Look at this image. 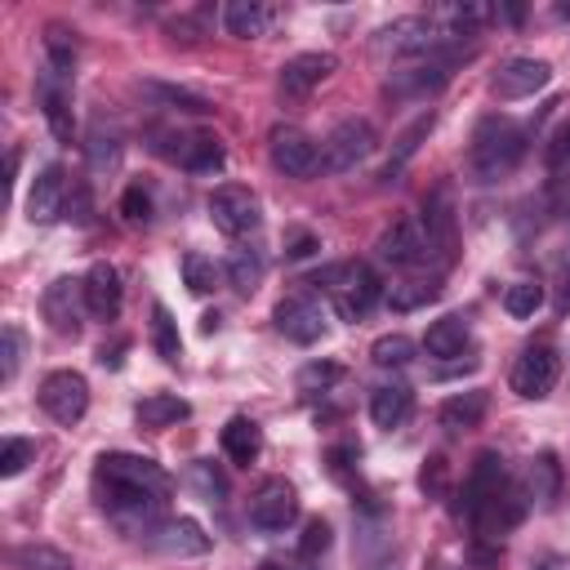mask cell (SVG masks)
Returning a JSON list of instances; mask_svg holds the SVG:
<instances>
[{"instance_id": "obj_26", "label": "cell", "mask_w": 570, "mask_h": 570, "mask_svg": "<svg viewBox=\"0 0 570 570\" xmlns=\"http://www.w3.org/2000/svg\"><path fill=\"white\" fill-rule=\"evenodd\" d=\"M218 445H223V454H227L232 463L249 468V463L263 454V432H258V423H254V419L232 414V419L223 423V432H218Z\"/></svg>"}, {"instance_id": "obj_41", "label": "cell", "mask_w": 570, "mask_h": 570, "mask_svg": "<svg viewBox=\"0 0 570 570\" xmlns=\"http://www.w3.org/2000/svg\"><path fill=\"white\" fill-rule=\"evenodd\" d=\"M187 476H191V485H196V494H200L205 503H223V499H227V476H223L209 459H196Z\"/></svg>"}, {"instance_id": "obj_48", "label": "cell", "mask_w": 570, "mask_h": 570, "mask_svg": "<svg viewBox=\"0 0 570 570\" xmlns=\"http://www.w3.org/2000/svg\"><path fill=\"white\" fill-rule=\"evenodd\" d=\"M419 485H423V494H428V499H445V485H450V463H445L441 454H432V459L423 463V472H419Z\"/></svg>"}, {"instance_id": "obj_35", "label": "cell", "mask_w": 570, "mask_h": 570, "mask_svg": "<svg viewBox=\"0 0 570 570\" xmlns=\"http://www.w3.org/2000/svg\"><path fill=\"white\" fill-rule=\"evenodd\" d=\"M151 347H156V356H160L165 365H174V361L183 356L178 321L169 316V307H165V303H156V307H151Z\"/></svg>"}, {"instance_id": "obj_14", "label": "cell", "mask_w": 570, "mask_h": 570, "mask_svg": "<svg viewBox=\"0 0 570 570\" xmlns=\"http://www.w3.org/2000/svg\"><path fill=\"white\" fill-rule=\"evenodd\" d=\"M338 71V58L334 53H294L289 62H281V76H276V89H281V98H289V102H298V98H307L321 80H330Z\"/></svg>"}, {"instance_id": "obj_43", "label": "cell", "mask_w": 570, "mask_h": 570, "mask_svg": "<svg viewBox=\"0 0 570 570\" xmlns=\"http://www.w3.org/2000/svg\"><path fill=\"white\" fill-rule=\"evenodd\" d=\"M338 379H343V365L338 361H307L298 370V392H330Z\"/></svg>"}, {"instance_id": "obj_34", "label": "cell", "mask_w": 570, "mask_h": 570, "mask_svg": "<svg viewBox=\"0 0 570 570\" xmlns=\"http://www.w3.org/2000/svg\"><path fill=\"white\" fill-rule=\"evenodd\" d=\"M45 53H49V71L71 80V67H76V31L67 22H49L45 27Z\"/></svg>"}, {"instance_id": "obj_30", "label": "cell", "mask_w": 570, "mask_h": 570, "mask_svg": "<svg viewBox=\"0 0 570 570\" xmlns=\"http://www.w3.org/2000/svg\"><path fill=\"white\" fill-rule=\"evenodd\" d=\"M485 410H490V396H485L481 387L459 392V396H450V401L441 405V428H445V432H472V428H481Z\"/></svg>"}, {"instance_id": "obj_39", "label": "cell", "mask_w": 570, "mask_h": 570, "mask_svg": "<svg viewBox=\"0 0 570 570\" xmlns=\"http://www.w3.org/2000/svg\"><path fill=\"white\" fill-rule=\"evenodd\" d=\"M539 307H543V285L539 281H517V285L503 289V312L512 321H530Z\"/></svg>"}, {"instance_id": "obj_32", "label": "cell", "mask_w": 570, "mask_h": 570, "mask_svg": "<svg viewBox=\"0 0 570 570\" xmlns=\"http://www.w3.org/2000/svg\"><path fill=\"white\" fill-rule=\"evenodd\" d=\"M432 134V111H423V116H414L401 134H396V147H392V156H387V165L379 169V183H392L401 169H405V160L419 151V142Z\"/></svg>"}, {"instance_id": "obj_37", "label": "cell", "mask_w": 570, "mask_h": 570, "mask_svg": "<svg viewBox=\"0 0 570 570\" xmlns=\"http://www.w3.org/2000/svg\"><path fill=\"white\" fill-rule=\"evenodd\" d=\"M383 298H387L396 312H414V307H428V303L441 298V281H401V285H392Z\"/></svg>"}, {"instance_id": "obj_50", "label": "cell", "mask_w": 570, "mask_h": 570, "mask_svg": "<svg viewBox=\"0 0 570 570\" xmlns=\"http://www.w3.org/2000/svg\"><path fill=\"white\" fill-rule=\"evenodd\" d=\"M258 570H316V566H307L303 557H267L258 561Z\"/></svg>"}, {"instance_id": "obj_27", "label": "cell", "mask_w": 570, "mask_h": 570, "mask_svg": "<svg viewBox=\"0 0 570 570\" xmlns=\"http://www.w3.org/2000/svg\"><path fill=\"white\" fill-rule=\"evenodd\" d=\"M410 410H414V392H410L405 383H383V387L370 392V419H374V428H383V432L401 428V423L410 419Z\"/></svg>"}, {"instance_id": "obj_33", "label": "cell", "mask_w": 570, "mask_h": 570, "mask_svg": "<svg viewBox=\"0 0 570 570\" xmlns=\"http://www.w3.org/2000/svg\"><path fill=\"white\" fill-rule=\"evenodd\" d=\"M138 423L142 428H174L178 419H187L191 414V405L183 401V396H174V392H151V396H142L138 401Z\"/></svg>"}, {"instance_id": "obj_13", "label": "cell", "mask_w": 570, "mask_h": 570, "mask_svg": "<svg viewBox=\"0 0 570 570\" xmlns=\"http://www.w3.org/2000/svg\"><path fill=\"white\" fill-rule=\"evenodd\" d=\"M267 156H272V165L285 178H312V174H321V147L303 129H294V125H276L272 129Z\"/></svg>"}, {"instance_id": "obj_2", "label": "cell", "mask_w": 570, "mask_h": 570, "mask_svg": "<svg viewBox=\"0 0 570 570\" xmlns=\"http://www.w3.org/2000/svg\"><path fill=\"white\" fill-rule=\"evenodd\" d=\"M472 53H476V45H450V40H445V45L419 53V58H405V62L392 67L387 94H392V98H432V94H441V89L450 85L454 67H459L463 58H472Z\"/></svg>"}, {"instance_id": "obj_55", "label": "cell", "mask_w": 570, "mask_h": 570, "mask_svg": "<svg viewBox=\"0 0 570 570\" xmlns=\"http://www.w3.org/2000/svg\"><path fill=\"white\" fill-rule=\"evenodd\" d=\"M561 18H570V4H561Z\"/></svg>"}, {"instance_id": "obj_8", "label": "cell", "mask_w": 570, "mask_h": 570, "mask_svg": "<svg viewBox=\"0 0 570 570\" xmlns=\"http://www.w3.org/2000/svg\"><path fill=\"white\" fill-rule=\"evenodd\" d=\"M436 45H445V40H441V31H436L432 13H410V18H396V22L379 27V36H374V53H383V58L392 53L396 62L419 58V53H428V49H436Z\"/></svg>"}, {"instance_id": "obj_53", "label": "cell", "mask_w": 570, "mask_h": 570, "mask_svg": "<svg viewBox=\"0 0 570 570\" xmlns=\"http://www.w3.org/2000/svg\"><path fill=\"white\" fill-rule=\"evenodd\" d=\"M312 249H316V240L303 232V236H294V240H289V249H285V254H289V258H307Z\"/></svg>"}, {"instance_id": "obj_29", "label": "cell", "mask_w": 570, "mask_h": 570, "mask_svg": "<svg viewBox=\"0 0 570 570\" xmlns=\"http://www.w3.org/2000/svg\"><path fill=\"white\" fill-rule=\"evenodd\" d=\"M468 321L459 316V312H450V316H441V321H432L428 325V334H423V347H428V356H436V361H450V356H459L463 347H468Z\"/></svg>"}, {"instance_id": "obj_15", "label": "cell", "mask_w": 570, "mask_h": 570, "mask_svg": "<svg viewBox=\"0 0 570 570\" xmlns=\"http://www.w3.org/2000/svg\"><path fill=\"white\" fill-rule=\"evenodd\" d=\"M552 80V67L543 58H508L494 80H490V94L499 102H517V98H534L543 85Z\"/></svg>"}, {"instance_id": "obj_17", "label": "cell", "mask_w": 570, "mask_h": 570, "mask_svg": "<svg viewBox=\"0 0 570 570\" xmlns=\"http://www.w3.org/2000/svg\"><path fill=\"white\" fill-rule=\"evenodd\" d=\"M508 481H512V476H508V468H503V454H499V450H481V454L472 459L468 481H463V512L476 517L485 503L499 499V490H503Z\"/></svg>"}, {"instance_id": "obj_28", "label": "cell", "mask_w": 570, "mask_h": 570, "mask_svg": "<svg viewBox=\"0 0 570 570\" xmlns=\"http://www.w3.org/2000/svg\"><path fill=\"white\" fill-rule=\"evenodd\" d=\"M120 151H125V138L116 125H107L102 116H94L89 125V138H85V156H89V169L94 174H111L120 165Z\"/></svg>"}, {"instance_id": "obj_38", "label": "cell", "mask_w": 570, "mask_h": 570, "mask_svg": "<svg viewBox=\"0 0 570 570\" xmlns=\"http://www.w3.org/2000/svg\"><path fill=\"white\" fill-rule=\"evenodd\" d=\"M227 281H232V289L254 294L258 281H263V258H258L254 249H232V254H227Z\"/></svg>"}, {"instance_id": "obj_4", "label": "cell", "mask_w": 570, "mask_h": 570, "mask_svg": "<svg viewBox=\"0 0 570 570\" xmlns=\"http://www.w3.org/2000/svg\"><path fill=\"white\" fill-rule=\"evenodd\" d=\"M419 227H423V240H428V258L436 267H450L459 258V214H454V191L450 183L432 187L423 196V209H419Z\"/></svg>"}, {"instance_id": "obj_23", "label": "cell", "mask_w": 570, "mask_h": 570, "mask_svg": "<svg viewBox=\"0 0 570 570\" xmlns=\"http://www.w3.org/2000/svg\"><path fill=\"white\" fill-rule=\"evenodd\" d=\"M120 298H125L120 272H116L111 263H94V267L85 272V303H89V316L116 321V316H120Z\"/></svg>"}, {"instance_id": "obj_9", "label": "cell", "mask_w": 570, "mask_h": 570, "mask_svg": "<svg viewBox=\"0 0 570 570\" xmlns=\"http://www.w3.org/2000/svg\"><path fill=\"white\" fill-rule=\"evenodd\" d=\"M209 218H214V227H218L223 236L236 240V236L258 232L263 209H258V196H254L249 187H240V183H223V187L209 191Z\"/></svg>"}, {"instance_id": "obj_46", "label": "cell", "mask_w": 570, "mask_h": 570, "mask_svg": "<svg viewBox=\"0 0 570 570\" xmlns=\"http://www.w3.org/2000/svg\"><path fill=\"white\" fill-rule=\"evenodd\" d=\"M120 214H125V223H151V191L142 183H129L120 196Z\"/></svg>"}, {"instance_id": "obj_25", "label": "cell", "mask_w": 570, "mask_h": 570, "mask_svg": "<svg viewBox=\"0 0 570 570\" xmlns=\"http://www.w3.org/2000/svg\"><path fill=\"white\" fill-rule=\"evenodd\" d=\"M525 494H530V503L543 508V512L557 508V499H561V463H557L552 450H539V454L530 459V468H525Z\"/></svg>"}, {"instance_id": "obj_20", "label": "cell", "mask_w": 570, "mask_h": 570, "mask_svg": "<svg viewBox=\"0 0 570 570\" xmlns=\"http://www.w3.org/2000/svg\"><path fill=\"white\" fill-rule=\"evenodd\" d=\"M98 476H116V481H134V485H147V490H156V494H169V472L156 463V459H147V454H129V450H111V454H102L98 459Z\"/></svg>"}, {"instance_id": "obj_21", "label": "cell", "mask_w": 570, "mask_h": 570, "mask_svg": "<svg viewBox=\"0 0 570 570\" xmlns=\"http://www.w3.org/2000/svg\"><path fill=\"white\" fill-rule=\"evenodd\" d=\"M147 543L156 548V552H165V557H205L209 552V534L200 530V521H191V517H174V521H160L151 534H147Z\"/></svg>"}, {"instance_id": "obj_7", "label": "cell", "mask_w": 570, "mask_h": 570, "mask_svg": "<svg viewBox=\"0 0 570 570\" xmlns=\"http://www.w3.org/2000/svg\"><path fill=\"white\" fill-rule=\"evenodd\" d=\"M557 379H561V356H557L552 343L521 347V356L512 361V374H508V383L521 401H543L557 387Z\"/></svg>"}, {"instance_id": "obj_5", "label": "cell", "mask_w": 570, "mask_h": 570, "mask_svg": "<svg viewBox=\"0 0 570 570\" xmlns=\"http://www.w3.org/2000/svg\"><path fill=\"white\" fill-rule=\"evenodd\" d=\"M151 138H156V142H151V151H156V156H165V160H174V165H183L187 174H218V169H223V160H227L223 142H218L209 129H191V134L156 129Z\"/></svg>"}, {"instance_id": "obj_52", "label": "cell", "mask_w": 570, "mask_h": 570, "mask_svg": "<svg viewBox=\"0 0 570 570\" xmlns=\"http://www.w3.org/2000/svg\"><path fill=\"white\" fill-rule=\"evenodd\" d=\"M557 312H570V258L561 263V289H557Z\"/></svg>"}, {"instance_id": "obj_18", "label": "cell", "mask_w": 570, "mask_h": 570, "mask_svg": "<svg viewBox=\"0 0 570 570\" xmlns=\"http://www.w3.org/2000/svg\"><path fill=\"white\" fill-rule=\"evenodd\" d=\"M67 200H71L67 169H62V165H45V169L31 178V191H27V218H31V223H53V218L67 214Z\"/></svg>"}, {"instance_id": "obj_49", "label": "cell", "mask_w": 570, "mask_h": 570, "mask_svg": "<svg viewBox=\"0 0 570 570\" xmlns=\"http://www.w3.org/2000/svg\"><path fill=\"white\" fill-rule=\"evenodd\" d=\"M543 160H548V169H552V174H566V169H570V120L548 138Z\"/></svg>"}, {"instance_id": "obj_10", "label": "cell", "mask_w": 570, "mask_h": 570, "mask_svg": "<svg viewBox=\"0 0 570 570\" xmlns=\"http://www.w3.org/2000/svg\"><path fill=\"white\" fill-rule=\"evenodd\" d=\"M40 312H45V321H49L53 334L76 338L80 325H85V312H89V303H85V281H76V276L49 281L45 294H40Z\"/></svg>"}, {"instance_id": "obj_24", "label": "cell", "mask_w": 570, "mask_h": 570, "mask_svg": "<svg viewBox=\"0 0 570 570\" xmlns=\"http://www.w3.org/2000/svg\"><path fill=\"white\" fill-rule=\"evenodd\" d=\"M36 94H40V107H45V120H49L53 138H58V142H71V138H76V116H71L67 80H62V76H53V71H45Z\"/></svg>"}, {"instance_id": "obj_31", "label": "cell", "mask_w": 570, "mask_h": 570, "mask_svg": "<svg viewBox=\"0 0 570 570\" xmlns=\"http://www.w3.org/2000/svg\"><path fill=\"white\" fill-rule=\"evenodd\" d=\"M142 94L156 102V107H174V111H191V116H209L214 111V98L187 89V85H165V80H142Z\"/></svg>"}, {"instance_id": "obj_6", "label": "cell", "mask_w": 570, "mask_h": 570, "mask_svg": "<svg viewBox=\"0 0 570 570\" xmlns=\"http://www.w3.org/2000/svg\"><path fill=\"white\" fill-rule=\"evenodd\" d=\"M374 147H379L374 125L361 120V116H347V120H338V125L330 129V138L321 142V169H325V174H352L361 160L374 156Z\"/></svg>"}, {"instance_id": "obj_47", "label": "cell", "mask_w": 570, "mask_h": 570, "mask_svg": "<svg viewBox=\"0 0 570 570\" xmlns=\"http://www.w3.org/2000/svg\"><path fill=\"white\" fill-rule=\"evenodd\" d=\"M18 361H22V334H18L13 325H4V330H0V379H4V383H13Z\"/></svg>"}, {"instance_id": "obj_3", "label": "cell", "mask_w": 570, "mask_h": 570, "mask_svg": "<svg viewBox=\"0 0 570 570\" xmlns=\"http://www.w3.org/2000/svg\"><path fill=\"white\" fill-rule=\"evenodd\" d=\"M312 285H325V294H330V303L338 307L343 321H365L387 294L370 263H334Z\"/></svg>"}, {"instance_id": "obj_22", "label": "cell", "mask_w": 570, "mask_h": 570, "mask_svg": "<svg viewBox=\"0 0 570 570\" xmlns=\"http://www.w3.org/2000/svg\"><path fill=\"white\" fill-rule=\"evenodd\" d=\"M276 18H281V9L267 0H227L223 4V27H227V36H240V40L267 36L276 27Z\"/></svg>"}, {"instance_id": "obj_36", "label": "cell", "mask_w": 570, "mask_h": 570, "mask_svg": "<svg viewBox=\"0 0 570 570\" xmlns=\"http://www.w3.org/2000/svg\"><path fill=\"white\" fill-rule=\"evenodd\" d=\"M178 272H183V285H187L191 294L218 289V263H214L209 254H200V249H187L183 263H178Z\"/></svg>"}, {"instance_id": "obj_11", "label": "cell", "mask_w": 570, "mask_h": 570, "mask_svg": "<svg viewBox=\"0 0 570 570\" xmlns=\"http://www.w3.org/2000/svg\"><path fill=\"white\" fill-rule=\"evenodd\" d=\"M40 410L53 423H62V428L80 423L85 410H89V383H85V374H76V370L45 374V383H40Z\"/></svg>"}, {"instance_id": "obj_54", "label": "cell", "mask_w": 570, "mask_h": 570, "mask_svg": "<svg viewBox=\"0 0 570 570\" xmlns=\"http://www.w3.org/2000/svg\"><path fill=\"white\" fill-rule=\"evenodd\" d=\"M494 18H508V22H521V18H525V9H521V4H499V9H494Z\"/></svg>"}, {"instance_id": "obj_16", "label": "cell", "mask_w": 570, "mask_h": 570, "mask_svg": "<svg viewBox=\"0 0 570 570\" xmlns=\"http://www.w3.org/2000/svg\"><path fill=\"white\" fill-rule=\"evenodd\" d=\"M272 321H276V330H281L289 343H303V347L325 334V307H321L312 294H289V298H281L276 312H272Z\"/></svg>"}, {"instance_id": "obj_40", "label": "cell", "mask_w": 570, "mask_h": 570, "mask_svg": "<svg viewBox=\"0 0 570 570\" xmlns=\"http://www.w3.org/2000/svg\"><path fill=\"white\" fill-rule=\"evenodd\" d=\"M370 361L383 365V370H401V365L414 361V338H405V334H383V338H374Z\"/></svg>"}, {"instance_id": "obj_12", "label": "cell", "mask_w": 570, "mask_h": 570, "mask_svg": "<svg viewBox=\"0 0 570 570\" xmlns=\"http://www.w3.org/2000/svg\"><path fill=\"white\" fill-rule=\"evenodd\" d=\"M294 517H298V490L285 476H267L249 499V525L263 534H276L294 525Z\"/></svg>"}, {"instance_id": "obj_1", "label": "cell", "mask_w": 570, "mask_h": 570, "mask_svg": "<svg viewBox=\"0 0 570 570\" xmlns=\"http://www.w3.org/2000/svg\"><path fill=\"white\" fill-rule=\"evenodd\" d=\"M525 147H530L525 125H517L508 116H481L472 129V142H468V174L476 183H499L521 165Z\"/></svg>"}, {"instance_id": "obj_42", "label": "cell", "mask_w": 570, "mask_h": 570, "mask_svg": "<svg viewBox=\"0 0 570 570\" xmlns=\"http://www.w3.org/2000/svg\"><path fill=\"white\" fill-rule=\"evenodd\" d=\"M18 570H71V557H62L58 548H45V543H27L13 552Z\"/></svg>"}, {"instance_id": "obj_44", "label": "cell", "mask_w": 570, "mask_h": 570, "mask_svg": "<svg viewBox=\"0 0 570 570\" xmlns=\"http://www.w3.org/2000/svg\"><path fill=\"white\" fill-rule=\"evenodd\" d=\"M31 459H36V441L31 436H9L4 450H0V476H18Z\"/></svg>"}, {"instance_id": "obj_51", "label": "cell", "mask_w": 570, "mask_h": 570, "mask_svg": "<svg viewBox=\"0 0 570 570\" xmlns=\"http://www.w3.org/2000/svg\"><path fill=\"white\" fill-rule=\"evenodd\" d=\"M530 570H570V561H566L561 552H539V557L530 561Z\"/></svg>"}, {"instance_id": "obj_45", "label": "cell", "mask_w": 570, "mask_h": 570, "mask_svg": "<svg viewBox=\"0 0 570 570\" xmlns=\"http://www.w3.org/2000/svg\"><path fill=\"white\" fill-rule=\"evenodd\" d=\"M325 548H330V521H321V517L303 521V534H298V557H303V561H316Z\"/></svg>"}, {"instance_id": "obj_19", "label": "cell", "mask_w": 570, "mask_h": 570, "mask_svg": "<svg viewBox=\"0 0 570 570\" xmlns=\"http://www.w3.org/2000/svg\"><path fill=\"white\" fill-rule=\"evenodd\" d=\"M374 249H379V258L392 263V267H423V263H432L419 218H396L392 227H383V236H379Z\"/></svg>"}]
</instances>
